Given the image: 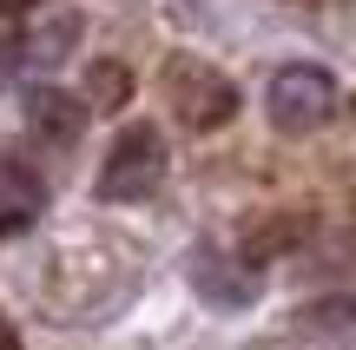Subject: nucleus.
<instances>
[{"label":"nucleus","mask_w":356,"mask_h":350,"mask_svg":"<svg viewBox=\"0 0 356 350\" xmlns=\"http://www.w3.org/2000/svg\"><path fill=\"white\" fill-rule=\"evenodd\" d=\"M264 113H270V126H277V132H317L323 119L337 113V79H330V66H317V60L277 66V79H270V93H264Z\"/></svg>","instance_id":"1"},{"label":"nucleus","mask_w":356,"mask_h":350,"mask_svg":"<svg viewBox=\"0 0 356 350\" xmlns=\"http://www.w3.org/2000/svg\"><path fill=\"white\" fill-rule=\"evenodd\" d=\"M159 179H165V139L152 126H126L113 139V152H106V166H99V198L106 205H132Z\"/></svg>","instance_id":"2"},{"label":"nucleus","mask_w":356,"mask_h":350,"mask_svg":"<svg viewBox=\"0 0 356 350\" xmlns=\"http://www.w3.org/2000/svg\"><path fill=\"white\" fill-rule=\"evenodd\" d=\"M191 291H198L204 304H218V311H238V304L257 298V271L244 258H218V251H198L191 258Z\"/></svg>","instance_id":"3"},{"label":"nucleus","mask_w":356,"mask_h":350,"mask_svg":"<svg viewBox=\"0 0 356 350\" xmlns=\"http://www.w3.org/2000/svg\"><path fill=\"white\" fill-rule=\"evenodd\" d=\"M178 106H185V119H191V126H225V119H231V106H238V93H231L225 79L211 73V66H191V79L178 86Z\"/></svg>","instance_id":"4"},{"label":"nucleus","mask_w":356,"mask_h":350,"mask_svg":"<svg viewBox=\"0 0 356 350\" xmlns=\"http://www.w3.org/2000/svg\"><path fill=\"white\" fill-rule=\"evenodd\" d=\"M26 113H33V126L47 132V139H79V126H86L92 106H86V100H73V93L33 86V93H26Z\"/></svg>","instance_id":"5"},{"label":"nucleus","mask_w":356,"mask_h":350,"mask_svg":"<svg viewBox=\"0 0 356 350\" xmlns=\"http://www.w3.org/2000/svg\"><path fill=\"white\" fill-rule=\"evenodd\" d=\"M73 47H79V13H47V20H33V33H26V60H33L40 73L60 66Z\"/></svg>","instance_id":"6"},{"label":"nucleus","mask_w":356,"mask_h":350,"mask_svg":"<svg viewBox=\"0 0 356 350\" xmlns=\"http://www.w3.org/2000/svg\"><path fill=\"white\" fill-rule=\"evenodd\" d=\"M126 93H132V73L119 60H99L86 73V106H126Z\"/></svg>","instance_id":"7"},{"label":"nucleus","mask_w":356,"mask_h":350,"mask_svg":"<svg viewBox=\"0 0 356 350\" xmlns=\"http://www.w3.org/2000/svg\"><path fill=\"white\" fill-rule=\"evenodd\" d=\"M20 13H33V0H0V20H20Z\"/></svg>","instance_id":"8"},{"label":"nucleus","mask_w":356,"mask_h":350,"mask_svg":"<svg viewBox=\"0 0 356 350\" xmlns=\"http://www.w3.org/2000/svg\"><path fill=\"white\" fill-rule=\"evenodd\" d=\"M0 350H20V337H13V324H0Z\"/></svg>","instance_id":"9"}]
</instances>
